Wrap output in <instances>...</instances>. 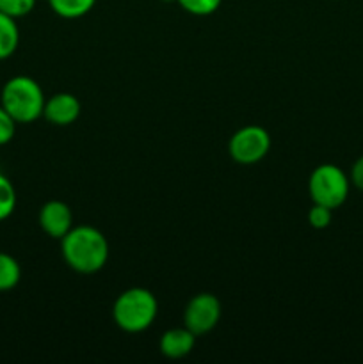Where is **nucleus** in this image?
<instances>
[{
    "instance_id": "f257e3e1",
    "label": "nucleus",
    "mask_w": 363,
    "mask_h": 364,
    "mask_svg": "<svg viewBox=\"0 0 363 364\" xmlns=\"http://www.w3.org/2000/svg\"><path fill=\"white\" fill-rule=\"evenodd\" d=\"M63 256L75 272L95 274L109 259V242L96 228H71L63 237Z\"/></svg>"
},
{
    "instance_id": "f03ea898",
    "label": "nucleus",
    "mask_w": 363,
    "mask_h": 364,
    "mask_svg": "<svg viewBox=\"0 0 363 364\" xmlns=\"http://www.w3.org/2000/svg\"><path fill=\"white\" fill-rule=\"evenodd\" d=\"M45 95L38 82L25 75L7 80L2 89V107L16 123H32L45 110Z\"/></svg>"
},
{
    "instance_id": "7ed1b4c3",
    "label": "nucleus",
    "mask_w": 363,
    "mask_h": 364,
    "mask_svg": "<svg viewBox=\"0 0 363 364\" xmlns=\"http://www.w3.org/2000/svg\"><path fill=\"white\" fill-rule=\"evenodd\" d=\"M159 304L155 295L144 288H130L117 297L112 315L117 327L127 333H142L157 318Z\"/></svg>"
},
{
    "instance_id": "20e7f679",
    "label": "nucleus",
    "mask_w": 363,
    "mask_h": 364,
    "mask_svg": "<svg viewBox=\"0 0 363 364\" xmlns=\"http://www.w3.org/2000/svg\"><path fill=\"white\" fill-rule=\"evenodd\" d=\"M349 187L351 180L333 164L319 166L310 176V196L313 205H322L331 210L344 205L349 196Z\"/></svg>"
},
{
    "instance_id": "39448f33",
    "label": "nucleus",
    "mask_w": 363,
    "mask_h": 364,
    "mask_svg": "<svg viewBox=\"0 0 363 364\" xmlns=\"http://www.w3.org/2000/svg\"><path fill=\"white\" fill-rule=\"evenodd\" d=\"M270 137L262 127L241 128L230 141V155L235 162L251 166L269 153Z\"/></svg>"
},
{
    "instance_id": "423d86ee",
    "label": "nucleus",
    "mask_w": 363,
    "mask_h": 364,
    "mask_svg": "<svg viewBox=\"0 0 363 364\" xmlns=\"http://www.w3.org/2000/svg\"><path fill=\"white\" fill-rule=\"evenodd\" d=\"M221 318V304L212 294H199L185 308L184 322L196 336L210 333Z\"/></svg>"
},
{
    "instance_id": "0eeeda50",
    "label": "nucleus",
    "mask_w": 363,
    "mask_h": 364,
    "mask_svg": "<svg viewBox=\"0 0 363 364\" xmlns=\"http://www.w3.org/2000/svg\"><path fill=\"white\" fill-rule=\"evenodd\" d=\"M73 215L66 203L63 201H48L39 212V226L48 237L60 238L71 230Z\"/></svg>"
},
{
    "instance_id": "6e6552de",
    "label": "nucleus",
    "mask_w": 363,
    "mask_h": 364,
    "mask_svg": "<svg viewBox=\"0 0 363 364\" xmlns=\"http://www.w3.org/2000/svg\"><path fill=\"white\" fill-rule=\"evenodd\" d=\"M80 102L75 98L70 92H59V95L52 96L45 102V110L43 116L57 127H68V124L75 123L80 116Z\"/></svg>"
},
{
    "instance_id": "1a4fd4ad",
    "label": "nucleus",
    "mask_w": 363,
    "mask_h": 364,
    "mask_svg": "<svg viewBox=\"0 0 363 364\" xmlns=\"http://www.w3.org/2000/svg\"><path fill=\"white\" fill-rule=\"evenodd\" d=\"M196 334L187 327L184 329H171L160 338V352L169 359H182L189 355L194 348Z\"/></svg>"
},
{
    "instance_id": "9d476101",
    "label": "nucleus",
    "mask_w": 363,
    "mask_h": 364,
    "mask_svg": "<svg viewBox=\"0 0 363 364\" xmlns=\"http://www.w3.org/2000/svg\"><path fill=\"white\" fill-rule=\"evenodd\" d=\"M20 43V31L14 18L0 13V60L13 55Z\"/></svg>"
},
{
    "instance_id": "9b49d317",
    "label": "nucleus",
    "mask_w": 363,
    "mask_h": 364,
    "mask_svg": "<svg viewBox=\"0 0 363 364\" xmlns=\"http://www.w3.org/2000/svg\"><path fill=\"white\" fill-rule=\"evenodd\" d=\"M48 4L53 13L73 20V18H80L88 14L95 7L96 0H48Z\"/></svg>"
},
{
    "instance_id": "f8f14e48",
    "label": "nucleus",
    "mask_w": 363,
    "mask_h": 364,
    "mask_svg": "<svg viewBox=\"0 0 363 364\" xmlns=\"http://www.w3.org/2000/svg\"><path fill=\"white\" fill-rule=\"evenodd\" d=\"M21 270L13 256L0 252V291L13 290L20 283Z\"/></svg>"
},
{
    "instance_id": "ddd939ff",
    "label": "nucleus",
    "mask_w": 363,
    "mask_h": 364,
    "mask_svg": "<svg viewBox=\"0 0 363 364\" xmlns=\"http://www.w3.org/2000/svg\"><path fill=\"white\" fill-rule=\"evenodd\" d=\"M16 208V192L13 183L0 174V220H6Z\"/></svg>"
},
{
    "instance_id": "4468645a",
    "label": "nucleus",
    "mask_w": 363,
    "mask_h": 364,
    "mask_svg": "<svg viewBox=\"0 0 363 364\" xmlns=\"http://www.w3.org/2000/svg\"><path fill=\"white\" fill-rule=\"evenodd\" d=\"M187 13L196 16H209L219 9L223 0H177Z\"/></svg>"
},
{
    "instance_id": "2eb2a0df",
    "label": "nucleus",
    "mask_w": 363,
    "mask_h": 364,
    "mask_svg": "<svg viewBox=\"0 0 363 364\" xmlns=\"http://www.w3.org/2000/svg\"><path fill=\"white\" fill-rule=\"evenodd\" d=\"M38 0H0V13L7 14L11 18L27 16L34 9Z\"/></svg>"
},
{
    "instance_id": "dca6fc26",
    "label": "nucleus",
    "mask_w": 363,
    "mask_h": 364,
    "mask_svg": "<svg viewBox=\"0 0 363 364\" xmlns=\"http://www.w3.org/2000/svg\"><path fill=\"white\" fill-rule=\"evenodd\" d=\"M331 212L333 210L326 208L322 205H313V208L308 212V223L315 230H324L331 224Z\"/></svg>"
},
{
    "instance_id": "f3484780",
    "label": "nucleus",
    "mask_w": 363,
    "mask_h": 364,
    "mask_svg": "<svg viewBox=\"0 0 363 364\" xmlns=\"http://www.w3.org/2000/svg\"><path fill=\"white\" fill-rule=\"evenodd\" d=\"M14 130H16V121L0 105V146L7 144L14 137Z\"/></svg>"
},
{
    "instance_id": "a211bd4d",
    "label": "nucleus",
    "mask_w": 363,
    "mask_h": 364,
    "mask_svg": "<svg viewBox=\"0 0 363 364\" xmlns=\"http://www.w3.org/2000/svg\"><path fill=\"white\" fill-rule=\"evenodd\" d=\"M351 183L354 185L356 188H359V191H363V156H359L358 160L354 162V166H352L351 169Z\"/></svg>"
}]
</instances>
